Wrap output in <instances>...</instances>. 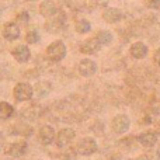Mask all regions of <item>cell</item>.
I'll return each instance as SVG.
<instances>
[{"instance_id": "19", "label": "cell", "mask_w": 160, "mask_h": 160, "mask_svg": "<svg viewBox=\"0 0 160 160\" xmlns=\"http://www.w3.org/2000/svg\"><path fill=\"white\" fill-rule=\"evenodd\" d=\"M25 39H27L28 44H37L39 41V34L37 31H28L27 35H25Z\"/></svg>"}, {"instance_id": "20", "label": "cell", "mask_w": 160, "mask_h": 160, "mask_svg": "<svg viewBox=\"0 0 160 160\" xmlns=\"http://www.w3.org/2000/svg\"><path fill=\"white\" fill-rule=\"evenodd\" d=\"M28 20H30V16H28V13H25V11H22V13H20L18 16H17V21L21 22V24H27Z\"/></svg>"}, {"instance_id": "14", "label": "cell", "mask_w": 160, "mask_h": 160, "mask_svg": "<svg viewBox=\"0 0 160 160\" xmlns=\"http://www.w3.org/2000/svg\"><path fill=\"white\" fill-rule=\"evenodd\" d=\"M100 47H101V45L97 42V39L91 38V39L84 41L83 44H80V52L87 53V55H93V53H96V51Z\"/></svg>"}, {"instance_id": "17", "label": "cell", "mask_w": 160, "mask_h": 160, "mask_svg": "<svg viewBox=\"0 0 160 160\" xmlns=\"http://www.w3.org/2000/svg\"><path fill=\"white\" fill-rule=\"evenodd\" d=\"M94 38L97 39L100 45H110L112 42V34L108 32V31H100Z\"/></svg>"}, {"instance_id": "3", "label": "cell", "mask_w": 160, "mask_h": 160, "mask_svg": "<svg viewBox=\"0 0 160 160\" xmlns=\"http://www.w3.org/2000/svg\"><path fill=\"white\" fill-rule=\"evenodd\" d=\"M75 136H76V132L72 129V128H63V129L59 131L58 135H56V138H55L56 146H58V148L69 146V145L73 142Z\"/></svg>"}, {"instance_id": "8", "label": "cell", "mask_w": 160, "mask_h": 160, "mask_svg": "<svg viewBox=\"0 0 160 160\" xmlns=\"http://www.w3.org/2000/svg\"><path fill=\"white\" fill-rule=\"evenodd\" d=\"M28 149V145L25 141H20V142H16V143H11L10 146L7 148V150H6V153L10 156H13V158H20V156H22L25 152H27Z\"/></svg>"}, {"instance_id": "21", "label": "cell", "mask_w": 160, "mask_h": 160, "mask_svg": "<svg viewBox=\"0 0 160 160\" xmlns=\"http://www.w3.org/2000/svg\"><path fill=\"white\" fill-rule=\"evenodd\" d=\"M153 61H155V63L160 66V49H158L155 52V55H153Z\"/></svg>"}, {"instance_id": "10", "label": "cell", "mask_w": 160, "mask_h": 160, "mask_svg": "<svg viewBox=\"0 0 160 160\" xmlns=\"http://www.w3.org/2000/svg\"><path fill=\"white\" fill-rule=\"evenodd\" d=\"M3 37H4L7 41H14L20 37V28L16 22H8L4 25V30H3Z\"/></svg>"}, {"instance_id": "2", "label": "cell", "mask_w": 160, "mask_h": 160, "mask_svg": "<svg viewBox=\"0 0 160 160\" xmlns=\"http://www.w3.org/2000/svg\"><path fill=\"white\" fill-rule=\"evenodd\" d=\"M97 143L93 138H83L80 139L76 145V150H78L79 155L82 156H90L93 153L97 152Z\"/></svg>"}, {"instance_id": "18", "label": "cell", "mask_w": 160, "mask_h": 160, "mask_svg": "<svg viewBox=\"0 0 160 160\" xmlns=\"http://www.w3.org/2000/svg\"><path fill=\"white\" fill-rule=\"evenodd\" d=\"M75 28H76V31H78L79 34H87L88 31L91 30V25H90V22H88L87 20H79V21L76 22Z\"/></svg>"}, {"instance_id": "12", "label": "cell", "mask_w": 160, "mask_h": 160, "mask_svg": "<svg viewBox=\"0 0 160 160\" xmlns=\"http://www.w3.org/2000/svg\"><path fill=\"white\" fill-rule=\"evenodd\" d=\"M138 142L145 148H152L158 142V135L155 132H143L138 136Z\"/></svg>"}, {"instance_id": "11", "label": "cell", "mask_w": 160, "mask_h": 160, "mask_svg": "<svg viewBox=\"0 0 160 160\" xmlns=\"http://www.w3.org/2000/svg\"><path fill=\"white\" fill-rule=\"evenodd\" d=\"M102 18L105 20L107 22H118L119 20L122 18V13L118 10V8H114V7H108L102 11Z\"/></svg>"}, {"instance_id": "22", "label": "cell", "mask_w": 160, "mask_h": 160, "mask_svg": "<svg viewBox=\"0 0 160 160\" xmlns=\"http://www.w3.org/2000/svg\"><path fill=\"white\" fill-rule=\"evenodd\" d=\"M149 6L153 8H159L160 7V0H149Z\"/></svg>"}, {"instance_id": "15", "label": "cell", "mask_w": 160, "mask_h": 160, "mask_svg": "<svg viewBox=\"0 0 160 160\" xmlns=\"http://www.w3.org/2000/svg\"><path fill=\"white\" fill-rule=\"evenodd\" d=\"M56 11H58L56 6L53 4L52 2H49V0H45V2H42L41 4H39V13H41L44 17H52V16H55Z\"/></svg>"}, {"instance_id": "7", "label": "cell", "mask_w": 160, "mask_h": 160, "mask_svg": "<svg viewBox=\"0 0 160 160\" xmlns=\"http://www.w3.org/2000/svg\"><path fill=\"white\" fill-rule=\"evenodd\" d=\"M78 69L82 76L90 78V76H93L94 73L97 72V65H96V62L91 61V59H83V61H80Z\"/></svg>"}, {"instance_id": "23", "label": "cell", "mask_w": 160, "mask_h": 160, "mask_svg": "<svg viewBox=\"0 0 160 160\" xmlns=\"http://www.w3.org/2000/svg\"><path fill=\"white\" fill-rule=\"evenodd\" d=\"M135 160H149V156L148 155H141V156H138Z\"/></svg>"}, {"instance_id": "6", "label": "cell", "mask_w": 160, "mask_h": 160, "mask_svg": "<svg viewBox=\"0 0 160 160\" xmlns=\"http://www.w3.org/2000/svg\"><path fill=\"white\" fill-rule=\"evenodd\" d=\"M38 139L45 146L51 145L55 141V129H53L51 125H44V127H41L38 131Z\"/></svg>"}, {"instance_id": "4", "label": "cell", "mask_w": 160, "mask_h": 160, "mask_svg": "<svg viewBox=\"0 0 160 160\" xmlns=\"http://www.w3.org/2000/svg\"><path fill=\"white\" fill-rule=\"evenodd\" d=\"M34 90L28 83H18L14 87V97L17 101H28L32 97Z\"/></svg>"}, {"instance_id": "16", "label": "cell", "mask_w": 160, "mask_h": 160, "mask_svg": "<svg viewBox=\"0 0 160 160\" xmlns=\"http://www.w3.org/2000/svg\"><path fill=\"white\" fill-rule=\"evenodd\" d=\"M14 112V108L13 105H10L8 102L2 101L0 102V119H7L13 115Z\"/></svg>"}, {"instance_id": "1", "label": "cell", "mask_w": 160, "mask_h": 160, "mask_svg": "<svg viewBox=\"0 0 160 160\" xmlns=\"http://www.w3.org/2000/svg\"><path fill=\"white\" fill-rule=\"evenodd\" d=\"M47 56L53 62H59L66 56V45L62 41H55L47 48Z\"/></svg>"}, {"instance_id": "5", "label": "cell", "mask_w": 160, "mask_h": 160, "mask_svg": "<svg viewBox=\"0 0 160 160\" xmlns=\"http://www.w3.org/2000/svg\"><path fill=\"white\" fill-rule=\"evenodd\" d=\"M129 125H131V121L125 114H119V115H117L112 119V131L115 133H118V135L127 132L129 129Z\"/></svg>"}, {"instance_id": "13", "label": "cell", "mask_w": 160, "mask_h": 160, "mask_svg": "<svg viewBox=\"0 0 160 160\" xmlns=\"http://www.w3.org/2000/svg\"><path fill=\"white\" fill-rule=\"evenodd\" d=\"M129 52L135 59H143L148 55V47L143 42H135V44H132Z\"/></svg>"}, {"instance_id": "9", "label": "cell", "mask_w": 160, "mask_h": 160, "mask_svg": "<svg viewBox=\"0 0 160 160\" xmlns=\"http://www.w3.org/2000/svg\"><path fill=\"white\" fill-rule=\"evenodd\" d=\"M11 53H13L14 59H16L17 62H20V63L27 62L28 59H30V56H31L30 49H28V47H25V45H18V47H16Z\"/></svg>"}]
</instances>
